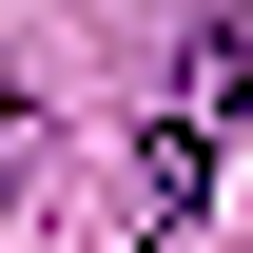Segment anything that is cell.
Returning <instances> with one entry per match:
<instances>
[{
  "instance_id": "6da1fadb",
  "label": "cell",
  "mask_w": 253,
  "mask_h": 253,
  "mask_svg": "<svg viewBox=\"0 0 253 253\" xmlns=\"http://www.w3.org/2000/svg\"><path fill=\"white\" fill-rule=\"evenodd\" d=\"M234 20H195V59H175V117H156V156H136V214H195L214 195V156H234Z\"/></svg>"
},
{
  "instance_id": "7a4b0ae2",
  "label": "cell",
  "mask_w": 253,
  "mask_h": 253,
  "mask_svg": "<svg viewBox=\"0 0 253 253\" xmlns=\"http://www.w3.org/2000/svg\"><path fill=\"white\" fill-rule=\"evenodd\" d=\"M0 195H20V97H0Z\"/></svg>"
}]
</instances>
